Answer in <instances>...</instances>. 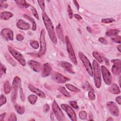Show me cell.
I'll list each match as a JSON object with an SVG mask.
<instances>
[{"label": "cell", "mask_w": 121, "mask_h": 121, "mask_svg": "<svg viewBox=\"0 0 121 121\" xmlns=\"http://www.w3.org/2000/svg\"><path fill=\"white\" fill-rule=\"evenodd\" d=\"M56 34L59 38L62 41H64V36H63V31L61 27V26L60 24H59L56 27Z\"/></svg>", "instance_id": "7402d4cb"}, {"label": "cell", "mask_w": 121, "mask_h": 121, "mask_svg": "<svg viewBox=\"0 0 121 121\" xmlns=\"http://www.w3.org/2000/svg\"><path fill=\"white\" fill-rule=\"evenodd\" d=\"M61 107L67 112V114L72 121H76L77 120L76 113L70 106L67 104H61Z\"/></svg>", "instance_id": "ba28073f"}, {"label": "cell", "mask_w": 121, "mask_h": 121, "mask_svg": "<svg viewBox=\"0 0 121 121\" xmlns=\"http://www.w3.org/2000/svg\"><path fill=\"white\" fill-rule=\"evenodd\" d=\"M108 90L110 92L113 94H118L120 93V90L118 86L115 83H112L109 87Z\"/></svg>", "instance_id": "ffe728a7"}, {"label": "cell", "mask_w": 121, "mask_h": 121, "mask_svg": "<svg viewBox=\"0 0 121 121\" xmlns=\"http://www.w3.org/2000/svg\"><path fill=\"white\" fill-rule=\"evenodd\" d=\"M17 91L13 90L11 95V100L13 103H15L17 99Z\"/></svg>", "instance_id": "e575fe53"}, {"label": "cell", "mask_w": 121, "mask_h": 121, "mask_svg": "<svg viewBox=\"0 0 121 121\" xmlns=\"http://www.w3.org/2000/svg\"><path fill=\"white\" fill-rule=\"evenodd\" d=\"M7 99L5 95H1L0 96V106H1L2 105L5 104L6 103Z\"/></svg>", "instance_id": "74e56055"}, {"label": "cell", "mask_w": 121, "mask_h": 121, "mask_svg": "<svg viewBox=\"0 0 121 121\" xmlns=\"http://www.w3.org/2000/svg\"><path fill=\"white\" fill-rule=\"evenodd\" d=\"M13 14L9 11H3L0 14V18L1 20H7L12 17Z\"/></svg>", "instance_id": "44dd1931"}, {"label": "cell", "mask_w": 121, "mask_h": 121, "mask_svg": "<svg viewBox=\"0 0 121 121\" xmlns=\"http://www.w3.org/2000/svg\"><path fill=\"white\" fill-rule=\"evenodd\" d=\"M4 92L6 94H9L11 90V86L8 81H6L3 85Z\"/></svg>", "instance_id": "d4e9b609"}, {"label": "cell", "mask_w": 121, "mask_h": 121, "mask_svg": "<svg viewBox=\"0 0 121 121\" xmlns=\"http://www.w3.org/2000/svg\"><path fill=\"white\" fill-rule=\"evenodd\" d=\"M17 28L19 29L24 30H26L28 29H29L30 28V25L29 23H27L24 21L22 19H19L17 24Z\"/></svg>", "instance_id": "e0dca14e"}, {"label": "cell", "mask_w": 121, "mask_h": 121, "mask_svg": "<svg viewBox=\"0 0 121 121\" xmlns=\"http://www.w3.org/2000/svg\"><path fill=\"white\" fill-rule=\"evenodd\" d=\"M120 30L117 29H109L106 32V35L108 36H115L117 35Z\"/></svg>", "instance_id": "cb8c5ba5"}, {"label": "cell", "mask_w": 121, "mask_h": 121, "mask_svg": "<svg viewBox=\"0 0 121 121\" xmlns=\"http://www.w3.org/2000/svg\"><path fill=\"white\" fill-rule=\"evenodd\" d=\"M5 58L7 60V61H8L10 64H11L12 65H13L14 66H16V62L8 53H6L5 54Z\"/></svg>", "instance_id": "4dcf8cb0"}, {"label": "cell", "mask_w": 121, "mask_h": 121, "mask_svg": "<svg viewBox=\"0 0 121 121\" xmlns=\"http://www.w3.org/2000/svg\"><path fill=\"white\" fill-rule=\"evenodd\" d=\"M68 13H69V18L71 19L73 17V13H72V10L71 9L70 6L68 5Z\"/></svg>", "instance_id": "f6af8a7d"}, {"label": "cell", "mask_w": 121, "mask_h": 121, "mask_svg": "<svg viewBox=\"0 0 121 121\" xmlns=\"http://www.w3.org/2000/svg\"><path fill=\"white\" fill-rule=\"evenodd\" d=\"M44 30L42 29L41 32L40 37V49L37 54L39 57H42L46 52V42L44 36Z\"/></svg>", "instance_id": "52a82bcc"}, {"label": "cell", "mask_w": 121, "mask_h": 121, "mask_svg": "<svg viewBox=\"0 0 121 121\" xmlns=\"http://www.w3.org/2000/svg\"><path fill=\"white\" fill-rule=\"evenodd\" d=\"M69 103L70 104V105L72 107H73L74 108H75L76 109H78L79 108L78 106L77 105V103L76 102H75V101H69Z\"/></svg>", "instance_id": "ee69618b"}, {"label": "cell", "mask_w": 121, "mask_h": 121, "mask_svg": "<svg viewBox=\"0 0 121 121\" xmlns=\"http://www.w3.org/2000/svg\"><path fill=\"white\" fill-rule=\"evenodd\" d=\"M27 64L34 71L36 72H40L41 69V65L40 63L33 60H30L27 62Z\"/></svg>", "instance_id": "9a60e30c"}, {"label": "cell", "mask_w": 121, "mask_h": 121, "mask_svg": "<svg viewBox=\"0 0 121 121\" xmlns=\"http://www.w3.org/2000/svg\"><path fill=\"white\" fill-rule=\"evenodd\" d=\"M0 35L6 40L12 41L13 40V32L9 28H4L0 32Z\"/></svg>", "instance_id": "8fae6325"}, {"label": "cell", "mask_w": 121, "mask_h": 121, "mask_svg": "<svg viewBox=\"0 0 121 121\" xmlns=\"http://www.w3.org/2000/svg\"><path fill=\"white\" fill-rule=\"evenodd\" d=\"M101 72L103 79L107 85H110L112 83V76L110 72L104 66H101Z\"/></svg>", "instance_id": "9c48e42d"}, {"label": "cell", "mask_w": 121, "mask_h": 121, "mask_svg": "<svg viewBox=\"0 0 121 121\" xmlns=\"http://www.w3.org/2000/svg\"><path fill=\"white\" fill-rule=\"evenodd\" d=\"M14 108L16 111H17V112L20 114H23L25 112V107L21 105H19L18 104H16L14 105Z\"/></svg>", "instance_id": "484cf974"}, {"label": "cell", "mask_w": 121, "mask_h": 121, "mask_svg": "<svg viewBox=\"0 0 121 121\" xmlns=\"http://www.w3.org/2000/svg\"><path fill=\"white\" fill-rule=\"evenodd\" d=\"M58 90L60 93L67 97H70L71 96L70 94L66 90L65 88L62 86H59L58 88Z\"/></svg>", "instance_id": "83f0119b"}, {"label": "cell", "mask_w": 121, "mask_h": 121, "mask_svg": "<svg viewBox=\"0 0 121 121\" xmlns=\"http://www.w3.org/2000/svg\"><path fill=\"white\" fill-rule=\"evenodd\" d=\"M5 115H6V113H3L1 114H0V121H3L4 120V119L5 117Z\"/></svg>", "instance_id": "f5cc1de1"}, {"label": "cell", "mask_w": 121, "mask_h": 121, "mask_svg": "<svg viewBox=\"0 0 121 121\" xmlns=\"http://www.w3.org/2000/svg\"><path fill=\"white\" fill-rule=\"evenodd\" d=\"M82 87L86 91H92L94 92V90L92 87V86L90 85V84L88 81L85 82L82 85Z\"/></svg>", "instance_id": "603a6c76"}, {"label": "cell", "mask_w": 121, "mask_h": 121, "mask_svg": "<svg viewBox=\"0 0 121 121\" xmlns=\"http://www.w3.org/2000/svg\"><path fill=\"white\" fill-rule=\"evenodd\" d=\"M108 120H113V119L112 118V117H110L107 119V121H108Z\"/></svg>", "instance_id": "91938a15"}, {"label": "cell", "mask_w": 121, "mask_h": 121, "mask_svg": "<svg viewBox=\"0 0 121 121\" xmlns=\"http://www.w3.org/2000/svg\"><path fill=\"white\" fill-rule=\"evenodd\" d=\"M52 77L53 79L58 83H64L69 80V79L61 74L54 71L52 74Z\"/></svg>", "instance_id": "4fadbf2b"}, {"label": "cell", "mask_w": 121, "mask_h": 121, "mask_svg": "<svg viewBox=\"0 0 121 121\" xmlns=\"http://www.w3.org/2000/svg\"><path fill=\"white\" fill-rule=\"evenodd\" d=\"M21 86V80L20 78L17 76L14 78L13 83H12V87L13 90H17V89Z\"/></svg>", "instance_id": "d6986e66"}, {"label": "cell", "mask_w": 121, "mask_h": 121, "mask_svg": "<svg viewBox=\"0 0 121 121\" xmlns=\"http://www.w3.org/2000/svg\"><path fill=\"white\" fill-rule=\"evenodd\" d=\"M15 2L17 3V5L21 7H25L26 8H27L28 7L31 6L30 5L27 3L25 0H16Z\"/></svg>", "instance_id": "f1b7e54d"}, {"label": "cell", "mask_w": 121, "mask_h": 121, "mask_svg": "<svg viewBox=\"0 0 121 121\" xmlns=\"http://www.w3.org/2000/svg\"><path fill=\"white\" fill-rule=\"evenodd\" d=\"M52 110L58 120L60 121H64V115L63 114L62 112L60 110V107L55 100H54L52 105Z\"/></svg>", "instance_id": "8992f818"}, {"label": "cell", "mask_w": 121, "mask_h": 121, "mask_svg": "<svg viewBox=\"0 0 121 121\" xmlns=\"http://www.w3.org/2000/svg\"><path fill=\"white\" fill-rule=\"evenodd\" d=\"M52 69L49 63H46L44 64L42 69V76L43 77H46L49 76L52 72Z\"/></svg>", "instance_id": "5bb4252c"}, {"label": "cell", "mask_w": 121, "mask_h": 121, "mask_svg": "<svg viewBox=\"0 0 121 121\" xmlns=\"http://www.w3.org/2000/svg\"><path fill=\"white\" fill-rule=\"evenodd\" d=\"M78 56L82 62L83 63L86 70L87 71L88 74L90 76H93V69L91 65V63L88 60V58L86 57V56L82 52H78Z\"/></svg>", "instance_id": "277c9868"}, {"label": "cell", "mask_w": 121, "mask_h": 121, "mask_svg": "<svg viewBox=\"0 0 121 121\" xmlns=\"http://www.w3.org/2000/svg\"><path fill=\"white\" fill-rule=\"evenodd\" d=\"M93 55L94 57L100 63H102L103 61V60L101 55L97 52H93Z\"/></svg>", "instance_id": "1f68e13d"}, {"label": "cell", "mask_w": 121, "mask_h": 121, "mask_svg": "<svg viewBox=\"0 0 121 121\" xmlns=\"http://www.w3.org/2000/svg\"><path fill=\"white\" fill-rule=\"evenodd\" d=\"M88 97L90 99L92 100H94L95 98V96L94 94V93H93V92L92 91H89L88 92Z\"/></svg>", "instance_id": "bcb514c9"}, {"label": "cell", "mask_w": 121, "mask_h": 121, "mask_svg": "<svg viewBox=\"0 0 121 121\" xmlns=\"http://www.w3.org/2000/svg\"><path fill=\"white\" fill-rule=\"evenodd\" d=\"M23 17L29 20V21H30L32 22V30H33V31H35L36 30V24H35V21L34 20V19L33 18H32L31 17H30V16H29L27 15H26V14H24L23 15Z\"/></svg>", "instance_id": "4316f807"}, {"label": "cell", "mask_w": 121, "mask_h": 121, "mask_svg": "<svg viewBox=\"0 0 121 121\" xmlns=\"http://www.w3.org/2000/svg\"><path fill=\"white\" fill-rule=\"evenodd\" d=\"M19 93H20V99H21V101L22 102H24L25 101V95H24V92H23V90L21 87H20V89Z\"/></svg>", "instance_id": "7bdbcfd3"}, {"label": "cell", "mask_w": 121, "mask_h": 121, "mask_svg": "<svg viewBox=\"0 0 121 121\" xmlns=\"http://www.w3.org/2000/svg\"><path fill=\"white\" fill-rule=\"evenodd\" d=\"M86 29H87V30L89 32H91L92 29H91V28L90 27H89V26H87V27H86Z\"/></svg>", "instance_id": "6f0895ef"}, {"label": "cell", "mask_w": 121, "mask_h": 121, "mask_svg": "<svg viewBox=\"0 0 121 121\" xmlns=\"http://www.w3.org/2000/svg\"><path fill=\"white\" fill-rule=\"evenodd\" d=\"M121 37L120 36H115L113 37L112 38V41L114 43H121Z\"/></svg>", "instance_id": "8d00e7d4"}, {"label": "cell", "mask_w": 121, "mask_h": 121, "mask_svg": "<svg viewBox=\"0 0 121 121\" xmlns=\"http://www.w3.org/2000/svg\"><path fill=\"white\" fill-rule=\"evenodd\" d=\"M117 49L119 52H121V45H119L118 46H117Z\"/></svg>", "instance_id": "680465c9"}, {"label": "cell", "mask_w": 121, "mask_h": 121, "mask_svg": "<svg viewBox=\"0 0 121 121\" xmlns=\"http://www.w3.org/2000/svg\"><path fill=\"white\" fill-rule=\"evenodd\" d=\"M115 21V20L112 18H103L102 19L101 21L104 23H110L113 22Z\"/></svg>", "instance_id": "f35d334b"}, {"label": "cell", "mask_w": 121, "mask_h": 121, "mask_svg": "<svg viewBox=\"0 0 121 121\" xmlns=\"http://www.w3.org/2000/svg\"><path fill=\"white\" fill-rule=\"evenodd\" d=\"M37 97L34 95H30L28 97V100L29 102L32 104H34L35 103V102L37 101Z\"/></svg>", "instance_id": "d6a6232c"}, {"label": "cell", "mask_w": 121, "mask_h": 121, "mask_svg": "<svg viewBox=\"0 0 121 121\" xmlns=\"http://www.w3.org/2000/svg\"><path fill=\"white\" fill-rule=\"evenodd\" d=\"M65 40L66 42V47L67 50L68 51V52L69 53V57L71 61L75 65L78 64V61L77 60L76 57V55L75 54V52H74V50L73 49L72 46L71 45V43L70 42V40L69 39V38L68 36H66L65 37Z\"/></svg>", "instance_id": "3957f363"}, {"label": "cell", "mask_w": 121, "mask_h": 121, "mask_svg": "<svg viewBox=\"0 0 121 121\" xmlns=\"http://www.w3.org/2000/svg\"><path fill=\"white\" fill-rule=\"evenodd\" d=\"M30 44L31 46L35 49H37L39 47V43L38 42L34 40H31L30 41Z\"/></svg>", "instance_id": "836d02e7"}, {"label": "cell", "mask_w": 121, "mask_h": 121, "mask_svg": "<svg viewBox=\"0 0 121 121\" xmlns=\"http://www.w3.org/2000/svg\"><path fill=\"white\" fill-rule=\"evenodd\" d=\"M31 11H32V13L33 14V15L37 19H39V16H38V14L37 13V12L36 11V10L33 7V6H31Z\"/></svg>", "instance_id": "ab89813d"}, {"label": "cell", "mask_w": 121, "mask_h": 121, "mask_svg": "<svg viewBox=\"0 0 121 121\" xmlns=\"http://www.w3.org/2000/svg\"><path fill=\"white\" fill-rule=\"evenodd\" d=\"M116 101L119 104H121V96H118L116 98Z\"/></svg>", "instance_id": "db71d44e"}, {"label": "cell", "mask_w": 121, "mask_h": 121, "mask_svg": "<svg viewBox=\"0 0 121 121\" xmlns=\"http://www.w3.org/2000/svg\"><path fill=\"white\" fill-rule=\"evenodd\" d=\"M6 67L2 64L0 63V75H1L2 73H6Z\"/></svg>", "instance_id": "7dc6e473"}, {"label": "cell", "mask_w": 121, "mask_h": 121, "mask_svg": "<svg viewBox=\"0 0 121 121\" xmlns=\"http://www.w3.org/2000/svg\"><path fill=\"white\" fill-rule=\"evenodd\" d=\"M38 3L43 12H44L45 10V5H44V0H38Z\"/></svg>", "instance_id": "60d3db41"}, {"label": "cell", "mask_w": 121, "mask_h": 121, "mask_svg": "<svg viewBox=\"0 0 121 121\" xmlns=\"http://www.w3.org/2000/svg\"><path fill=\"white\" fill-rule=\"evenodd\" d=\"M42 18L44 22V24L45 26V27L47 29V30L48 32L51 41L54 43H57V38L55 35V31L54 30L53 26L52 23L50 19L47 15L46 13L44 12H43L42 13Z\"/></svg>", "instance_id": "6da1fadb"}, {"label": "cell", "mask_w": 121, "mask_h": 121, "mask_svg": "<svg viewBox=\"0 0 121 121\" xmlns=\"http://www.w3.org/2000/svg\"><path fill=\"white\" fill-rule=\"evenodd\" d=\"M107 107L112 114L118 116L119 114V108L113 102H109L107 103Z\"/></svg>", "instance_id": "30bf717a"}, {"label": "cell", "mask_w": 121, "mask_h": 121, "mask_svg": "<svg viewBox=\"0 0 121 121\" xmlns=\"http://www.w3.org/2000/svg\"><path fill=\"white\" fill-rule=\"evenodd\" d=\"M111 61L113 63L112 68V73L115 75H119L121 73V60L119 59L112 60Z\"/></svg>", "instance_id": "7c38bea8"}, {"label": "cell", "mask_w": 121, "mask_h": 121, "mask_svg": "<svg viewBox=\"0 0 121 121\" xmlns=\"http://www.w3.org/2000/svg\"><path fill=\"white\" fill-rule=\"evenodd\" d=\"M28 86L29 89L30 90V91H31L32 92L36 94L39 97L43 98H44L46 97L45 94L43 91H42L41 90H40L39 89L36 88L35 87L31 84H29Z\"/></svg>", "instance_id": "2e32d148"}, {"label": "cell", "mask_w": 121, "mask_h": 121, "mask_svg": "<svg viewBox=\"0 0 121 121\" xmlns=\"http://www.w3.org/2000/svg\"><path fill=\"white\" fill-rule=\"evenodd\" d=\"M73 2L74 3L75 6L77 7L78 10V9H79V4H78V1H76V0H74V1H73Z\"/></svg>", "instance_id": "9f6ffc18"}, {"label": "cell", "mask_w": 121, "mask_h": 121, "mask_svg": "<svg viewBox=\"0 0 121 121\" xmlns=\"http://www.w3.org/2000/svg\"><path fill=\"white\" fill-rule=\"evenodd\" d=\"M93 67L94 70V82L96 88H99L101 86V77L98 63L95 60L93 61Z\"/></svg>", "instance_id": "7a4b0ae2"}, {"label": "cell", "mask_w": 121, "mask_h": 121, "mask_svg": "<svg viewBox=\"0 0 121 121\" xmlns=\"http://www.w3.org/2000/svg\"><path fill=\"white\" fill-rule=\"evenodd\" d=\"M0 7L1 8H2V7H4L5 8H6L8 5L7 4H4V1H2V0H1L0 1Z\"/></svg>", "instance_id": "816d5d0a"}, {"label": "cell", "mask_w": 121, "mask_h": 121, "mask_svg": "<svg viewBox=\"0 0 121 121\" xmlns=\"http://www.w3.org/2000/svg\"><path fill=\"white\" fill-rule=\"evenodd\" d=\"M99 41L100 43H101L104 44H107V43H108L107 40L104 37H100L99 38Z\"/></svg>", "instance_id": "c3c4849f"}, {"label": "cell", "mask_w": 121, "mask_h": 121, "mask_svg": "<svg viewBox=\"0 0 121 121\" xmlns=\"http://www.w3.org/2000/svg\"><path fill=\"white\" fill-rule=\"evenodd\" d=\"M79 117L82 120H85L87 117V113L85 111H81L79 113Z\"/></svg>", "instance_id": "d590c367"}, {"label": "cell", "mask_w": 121, "mask_h": 121, "mask_svg": "<svg viewBox=\"0 0 121 121\" xmlns=\"http://www.w3.org/2000/svg\"><path fill=\"white\" fill-rule=\"evenodd\" d=\"M66 86L70 91L75 92V93L79 92L80 91V90L79 89H78L77 87L74 86L73 85L69 84H66Z\"/></svg>", "instance_id": "f546056e"}, {"label": "cell", "mask_w": 121, "mask_h": 121, "mask_svg": "<svg viewBox=\"0 0 121 121\" xmlns=\"http://www.w3.org/2000/svg\"><path fill=\"white\" fill-rule=\"evenodd\" d=\"M10 53L12 54V55L22 65V66H25L26 64V60L23 57V55L20 53L18 52L15 50L13 47L11 46H9L8 47Z\"/></svg>", "instance_id": "5b68a950"}, {"label": "cell", "mask_w": 121, "mask_h": 121, "mask_svg": "<svg viewBox=\"0 0 121 121\" xmlns=\"http://www.w3.org/2000/svg\"><path fill=\"white\" fill-rule=\"evenodd\" d=\"M9 121H17V117H16V115H15V114L13 112H12L10 113L9 118L8 120Z\"/></svg>", "instance_id": "b9f144b4"}, {"label": "cell", "mask_w": 121, "mask_h": 121, "mask_svg": "<svg viewBox=\"0 0 121 121\" xmlns=\"http://www.w3.org/2000/svg\"><path fill=\"white\" fill-rule=\"evenodd\" d=\"M43 110L44 112H48L50 110V107L49 105L48 104H45L43 106Z\"/></svg>", "instance_id": "f907efd6"}, {"label": "cell", "mask_w": 121, "mask_h": 121, "mask_svg": "<svg viewBox=\"0 0 121 121\" xmlns=\"http://www.w3.org/2000/svg\"><path fill=\"white\" fill-rule=\"evenodd\" d=\"M60 65L67 71H68L70 73H75V72L73 69L72 65L70 63H69L67 61H62L60 62Z\"/></svg>", "instance_id": "ac0fdd59"}, {"label": "cell", "mask_w": 121, "mask_h": 121, "mask_svg": "<svg viewBox=\"0 0 121 121\" xmlns=\"http://www.w3.org/2000/svg\"><path fill=\"white\" fill-rule=\"evenodd\" d=\"M74 17L76 18V19H78V20H79V19H81L82 18V17L80 16V15H78V14H74Z\"/></svg>", "instance_id": "11a10c76"}, {"label": "cell", "mask_w": 121, "mask_h": 121, "mask_svg": "<svg viewBox=\"0 0 121 121\" xmlns=\"http://www.w3.org/2000/svg\"><path fill=\"white\" fill-rule=\"evenodd\" d=\"M16 39L17 41H21L24 39V36L21 34H17L16 35Z\"/></svg>", "instance_id": "681fc988"}]
</instances>
